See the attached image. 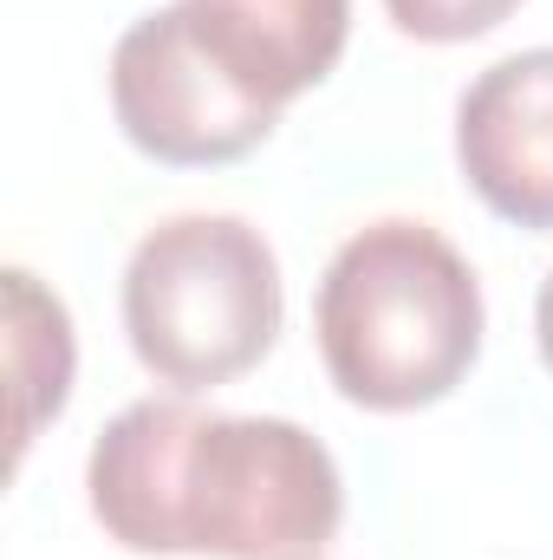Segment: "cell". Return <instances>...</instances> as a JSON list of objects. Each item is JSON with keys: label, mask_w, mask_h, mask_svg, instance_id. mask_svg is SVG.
<instances>
[{"label": "cell", "mask_w": 553, "mask_h": 560, "mask_svg": "<svg viewBox=\"0 0 553 560\" xmlns=\"http://www.w3.org/2000/svg\"><path fill=\"white\" fill-rule=\"evenodd\" d=\"M92 522L125 555L319 560L345 522L332 450L293 418L138 398L85 456Z\"/></svg>", "instance_id": "obj_1"}, {"label": "cell", "mask_w": 553, "mask_h": 560, "mask_svg": "<svg viewBox=\"0 0 553 560\" xmlns=\"http://www.w3.org/2000/svg\"><path fill=\"white\" fill-rule=\"evenodd\" d=\"M313 339L345 405L385 418L430 411L482 359V280L416 215L365 222L319 275Z\"/></svg>", "instance_id": "obj_2"}, {"label": "cell", "mask_w": 553, "mask_h": 560, "mask_svg": "<svg viewBox=\"0 0 553 560\" xmlns=\"http://www.w3.org/2000/svg\"><path fill=\"white\" fill-rule=\"evenodd\" d=\"M280 261L242 215H169L131 248L125 332L138 365L196 398L255 372L280 339Z\"/></svg>", "instance_id": "obj_3"}, {"label": "cell", "mask_w": 553, "mask_h": 560, "mask_svg": "<svg viewBox=\"0 0 553 560\" xmlns=\"http://www.w3.org/2000/svg\"><path fill=\"white\" fill-rule=\"evenodd\" d=\"M111 112L118 131L150 163L169 170H215L274 138L280 112L255 98L228 59L202 39L183 0L156 7L125 26L111 46Z\"/></svg>", "instance_id": "obj_4"}, {"label": "cell", "mask_w": 553, "mask_h": 560, "mask_svg": "<svg viewBox=\"0 0 553 560\" xmlns=\"http://www.w3.org/2000/svg\"><path fill=\"white\" fill-rule=\"evenodd\" d=\"M456 163L489 215L553 229V46L508 52L462 85Z\"/></svg>", "instance_id": "obj_5"}, {"label": "cell", "mask_w": 553, "mask_h": 560, "mask_svg": "<svg viewBox=\"0 0 553 560\" xmlns=\"http://www.w3.org/2000/svg\"><path fill=\"white\" fill-rule=\"evenodd\" d=\"M7 385H13V450L7 463L20 469L26 443L39 436V423H52L72 398V372H79V339H72V313L39 275L7 268Z\"/></svg>", "instance_id": "obj_6"}, {"label": "cell", "mask_w": 553, "mask_h": 560, "mask_svg": "<svg viewBox=\"0 0 553 560\" xmlns=\"http://www.w3.org/2000/svg\"><path fill=\"white\" fill-rule=\"evenodd\" d=\"M521 0H385L391 26L411 33L423 46H462V39H482L495 33Z\"/></svg>", "instance_id": "obj_7"}, {"label": "cell", "mask_w": 553, "mask_h": 560, "mask_svg": "<svg viewBox=\"0 0 553 560\" xmlns=\"http://www.w3.org/2000/svg\"><path fill=\"white\" fill-rule=\"evenodd\" d=\"M534 339H541V359L553 372V275L541 280V300H534Z\"/></svg>", "instance_id": "obj_8"}]
</instances>
